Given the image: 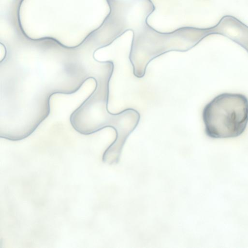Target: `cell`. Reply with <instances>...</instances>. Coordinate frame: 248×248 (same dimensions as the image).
Segmentation results:
<instances>
[{
	"label": "cell",
	"mask_w": 248,
	"mask_h": 248,
	"mask_svg": "<svg viewBox=\"0 0 248 248\" xmlns=\"http://www.w3.org/2000/svg\"><path fill=\"white\" fill-rule=\"evenodd\" d=\"M202 119L204 132L210 138L239 137L248 124V98L240 93H220L205 105Z\"/></svg>",
	"instance_id": "6da1fadb"
},
{
	"label": "cell",
	"mask_w": 248,
	"mask_h": 248,
	"mask_svg": "<svg viewBox=\"0 0 248 248\" xmlns=\"http://www.w3.org/2000/svg\"><path fill=\"white\" fill-rule=\"evenodd\" d=\"M211 34H219L230 39L248 53V26L236 17L226 15L214 26L210 28Z\"/></svg>",
	"instance_id": "7a4b0ae2"
}]
</instances>
